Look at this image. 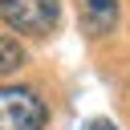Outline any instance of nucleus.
I'll list each match as a JSON object with an SVG mask.
<instances>
[{
	"label": "nucleus",
	"mask_w": 130,
	"mask_h": 130,
	"mask_svg": "<svg viewBox=\"0 0 130 130\" xmlns=\"http://www.w3.org/2000/svg\"><path fill=\"white\" fill-rule=\"evenodd\" d=\"M49 106L28 85H0V130H45Z\"/></svg>",
	"instance_id": "f257e3e1"
},
{
	"label": "nucleus",
	"mask_w": 130,
	"mask_h": 130,
	"mask_svg": "<svg viewBox=\"0 0 130 130\" xmlns=\"http://www.w3.org/2000/svg\"><path fill=\"white\" fill-rule=\"evenodd\" d=\"M85 130H118V126H110L106 118H93V122H85Z\"/></svg>",
	"instance_id": "39448f33"
},
{
	"label": "nucleus",
	"mask_w": 130,
	"mask_h": 130,
	"mask_svg": "<svg viewBox=\"0 0 130 130\" xmlns=\"http://www.w3.org/2000/svg\"><path fill=\"white\" fill-rule=\"evenodd\" d=\"M24 61H28V57H24L20 41H12V37H0V77H4V73H16Z\"/></svg>",
	"instance_id": "20e7f679"
},
{
	"label": "nucleus",
	"mask_w": 130,
	"mask_h": 130,
	"mask_svg": "<svg viewBox=\"0 0 130 130\" xmlns=\"http://www.w3.org/2000/svg\"><path fill=\"white\" fill-rule=\"evenodd\" d=\"M0 20L24 37H45L61 20V0H0Z\"/></svg>",
	"instance_id": "f03ea898"
},
{
	"label": "nucleus",
	"mask_w": 130,
	"mask_h": 130,
	"mask_svg": "<svg viewBox=\"0 0 130 130\" xmlns=\"http://www.w3.org/2000/svg\"><path fill=\"white\" fill-rule=\"evenodd\" d=\"M77 12H81V28L89 37H106V32L118 28L122 4L118 0H77Z\"/></svg>",
	"instance_id": "7ed1b4c3"
}]
</instances>
